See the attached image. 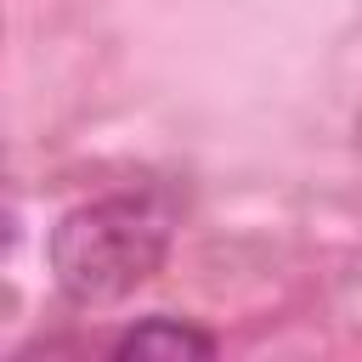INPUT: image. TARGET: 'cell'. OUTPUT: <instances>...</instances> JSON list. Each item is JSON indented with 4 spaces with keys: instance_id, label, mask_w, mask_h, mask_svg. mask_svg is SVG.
<instances>
[{
    "instance_id": "obj_1",
    "label": "cell",
    "mask_w": 362,
    "mask_h": 362,
    "mask_svg": "<svg viewBox=\"0 0 362 362\" xmlns=\"http://www.w3.org/2000/svg\"><path fill=\"white\" fill-rule=\"evenodd\" d=\"M164 249H170V204L158 192H113L57 221L51 272L68 300L107 305L124 300L136 283H147Z\"/></svg>"
},
{
    "instance_id": "obj_2",
    "label": "cell",
    "mask_w": 362,
    "mask_h": 362,
    "mask_svg": "<svg viewBox=\"0 0 362 362\" xmlns=\"http://www.w3.org/2000/svg\"><path fill=\"white\" fill-rule=\"evenodd\" d=\"M113 356H136V362H181V356H215V339L192 322L175 317H147L136 328H124L113 339Z\"/></svg>"
}]
</instances>
